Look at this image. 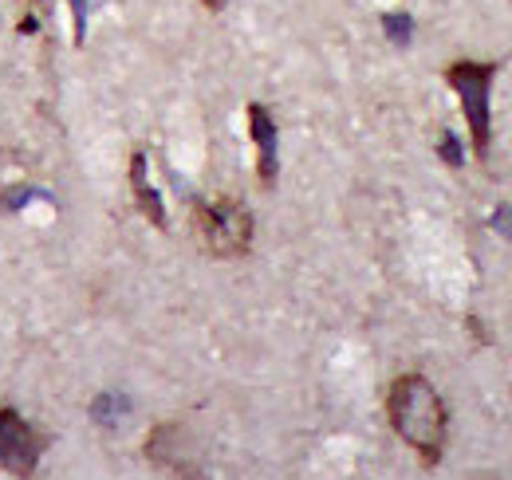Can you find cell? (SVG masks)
<instances>
[{
	"instance_id": "obj_10",
	"label": "cell",
	"mask_w": 512,
	"mask_h": 480,
	"mask_svg": "<svg viewBox=\"0 0 512 480\" xmlns=\"http://www.w3.org/2000/svg\"><path fill=\"white\" fill-rule=\"evenodd\" d=\"M201 4H205V8H213V12H217V8H225V0H201Z\"/></svg>"
},
{
	"instance_id": "obj_6",
	"label": "cell",
	"mask_w": 512,
	"mask_h": 480,
	"mask_svg": "<svg viewBox=\"0 0 512 480\" xmlns=\"http://www.w3.org/2000/svg\"><path fill=\"white\" fill-rule=\"evenodd\" d=\"M249 134L256 142V174L264 185H272L276 170H280V158H276V119L264 103H249Z\"/></svg>"
},
{
	"instance_id": "obj_1",
	"label": "cell",
	"mask_w": 512,
	"mask_h": 480,
	"mask_svg": "<svg viewBox=\"0 0 512 480\" xmlns=\"http://www.w3.org/2000/svg\"><path fill=\"white\" fill-rule=\"evenodd\" d=\"M386 418H390V429L418 453V461L426 469H434L442 461L449 437V410L426 374L394 378V386L386 394Z\"/></svg>"
},
{
	"instance_id": "obj_2",
	"label": "cell",
	"mask_w": 512,
	"mask_h": 480,
	"mask_svg": "<svg viewBox=\"0 0 512 480\" xmlns=\"http://www.w3.org/2000/svg\"><path fill=\"white\" fill-rule=\"evenodd\" d=\"M501 75V63H477V60H453L446 67V83L453 87L461 115L469 122V142L477 162H489L493 146V79Z\"/></svg>"
},
{
	"instance_id": "obj_8",
	"label": "cell",
	"mask_w": 512,
	"mask_h": 480,
	"mask_svg": "<svg viewBox=\"0 0 512 480\" xmlns=\"http://www.w3.org/2000/svg\"><path fill=\"white\" fill-rule=\"evenodd\" d=\"M123 410H127V402H123V398H107V394H103V398L95 402V421L115 425V421L123 418Z\"/></svg>"
},
{
	"instance_id": "obj_5",
	"label": "cell",
	"mask_w": 512,
	"mask_h": 480,
	"mask_svg": "<svg viewBox=\"0 0 512 480\" xmlns=\"http://www.w3.org/2000/svg\"><path fill=\"white\" fill-rule=\"evenodd\" d=\"M146 457H150L158 469H166V473H174V477H182V480L201 477L197 445H193L190 429L178 425V421H162V425L150 429V437H146Z\"/></svg>"
},
{
	"instance_id": "obj_4",
	"label": "cell",
	"mask_w": 512,
	"mask_h": 480,
	"mask_svg": "<svg viewBox=\"0 0 512 480\" xmlns=\"http://www.w3.org/2000/svg\"><path fill=\"white\" fill-rule=\"evenodd\" d=\"M48 437L24 421L12 406H0V469L12 477H32L44 457Z\"/></svg>"
},
{
	"instance_id": "obj_9",
	"label": "cell",
	"mask_w": 512,
	"mask_h": 480,
	"mask_svg": "<svg viewBox=\"0 0 512 480\" xmlns=\"http://www.w3.org/2000/svg\"><path fill=\"white\" fill-rule=\"evenodd\" d=\"M442 150H446V162H453V166L461 162V150H457V142H453V134H446V138H442Z\"/></svg>"
},
{
	"instance_id": "obj_3",
	"label": "cell",
	"mask_w": 512,
	"mask_h": 480,
	"mask_svg": "<svg viewBox=\"0 0 512 480\" xmlns=\"http://www.w3.org/2000/svg\"><path fill=\"white\" fill-rule=\"evenodd\" d=\"M193 229H197L201 248L209 256H221V260L245 256L253 248V213L237 197L201 201L193 209Z\"/></svg>"
},
{
	"instance_id": "obj_7",
	"label": "cell",
	"mask_w": 512,
	"mask_h": 480,
	"mask_svg": "<svg viewBox=\"0 0 512 480\" xmlns=\"http://www.w3.org/2000/svg\"><path fill=\"white\" fill-rule=\"evenodd\" d=\"M130 185H134V201H138L142 217H146L150 225L166 229V205H162L158 189L150 185V178H146V154H142V150L130 158Z\"/></svg>"
}]
</instances>
